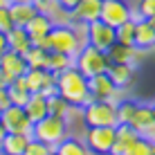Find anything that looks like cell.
Segmentation results:
<instances>
[{
	"mask_svg": "<svg viewBox=\"0 0 155 155\" xmlns=\"http://www.w3.org/2000/svg\"><path fill=\"white\" fill-rule=\"evenodd\" d=\"M56 92L70 106H79V108H83V106H88L90 101H94L90 97V92H88V79H85L74 65L68 68L65 72L56 74Z\"/></svg>",
	"mask_w": 155,
	"mask_h": 155,
	"instance_id": "6da1fadb",
	"label": "cell"
},
{
	"mask_svg": "<svg viewBox=\"0 0 155 155\" xmlns=\"http://www.w3.org/2000/svg\"><path fill=\"white\" fill-rule=\"evenodd\" d=\"M31 137L54 148L61 140H65V137H68V124H65L63 117L45 115L41 121H36V124L31 126Z\"/></svg>",
	"mask_w": 155,
	"mask_h": 155,
	"instance_id": "7a4b0ae2",
	"label": "cell"
},
{
	"mask_svg": "<svg viewBox=\"0 0 155 155\" xmlns=\"http://www.w3.org/2000/svg\"><path fill=\"white\" fill-rule=\"evenodd\" d=\"M38 47L47 52H61V54H68V56H77V52L81 50L70 25H54Z\"/></svg>",
	"mask_w": 155,
	"mask_h": 155,
	"instance_id": "3957f363",
	"label": "cell"
},
{
	"mask_svg": "<svg viewBox=\"0 0 155 155\" xmlns=\"http://www.w3.org/2000/svg\"><path fill=\"white\" fill-rule=\"evenodd\" d=\"M108 65H110L108 54L101 52V50H97V47H92V45L81 47V50L77 52V56H74V68H77L85 79L106 72V70H108Z\"/></svg>",
	"mask_w": 155,
	"mask_h": 155,
	"instance_id": "277c9868",
	"label": "cell"
},
{
	"mask_svg": "<svg viewBox=\"0 0 155 155\" xmlns=\"http://www.w3.org/2000/svg\"><path fill=\"white\" fill-rule=\"evenodd\" d=\"M83 144L90 155H108L115 144V126H88Z\"/></svg>",
	"mask_w": 155,
	"mask_h": 155,
	"instance_id": "5b68a950",
	"label": "cell"
},
{
	"mask_svg": "<svg viewBox=\"0 0 155 155\" xmlns=\"http://www.w3.org/2000/svg\"><path fill=\"white\" fill-rule=\"evenodd\" d=\"M83 124L85 126H117L115 106L108 101L94 99L83 106Z\"/></svg>",
	"mask_w": 155,
	"mask_h": 155,
	"instance_id": "8992f818",
	"label": "cell"
},
{
	"mask_svg": "<svg viewBox=\"0 0 155 155\" xmlns=\"http://www.w3.org/2000/svg\"><path fill=\"white\" fill-rule=\"evenodd\" d=\"M0 124L7 133H23V135H29L31 137V121L29 117L25 115V108L23 106H7L5 110H0Z\"/></svg>",
	"mask_w": 155,
	"mask_h": 155,
	"instance_id": "52a82bcc",
	"label": "cell"
},
{
	"mask_svg": "<svg viewBox=\"0 0 155 155\" xmlns=\"http://www.w3.org/2000/svg\"><path fill=\"white\" fill-rule=\"evenodd\" d=\"M25 85L29 92H43L45 97L56 92V74L47 72V70H38V68H29L23 74Z\"/></svg>",
	"mask_w": 155,
	"mask_h": 155,
	"instance_id": "ba28073f",
	"label": "cell"
},
{
	"mask_svg": "<svg viewBox=\"0 0 155 155\" xmlns=\"http://www.w3.org/2000/svg\"><path fill=\"white\" fill-rule=\"evenodd\" d=\"M130 2L128 0H101V16L99 20H104L110 27H119L121 23L130 20Z\"/></svg>",
	"mask_w": 155,
	"mask_h": 155,
	"instance_id": "9c48e42d",
	"label": "cell"
},
{
	"mask_svg": "<svg viewBox=\"0 0 155 155\" xmlns=\"http://www.w3.org/2000/svg\"><path fill=\"white\" fill-rule=\"evenodd\" d=\"M115 43H117L115 41V27L106 25L104 20L88 23V45L97 47V50H101V52H108Z\"/></svg>",
	"mask_w": 155,
	"mask_h": 155,
	"instance_id": "30bf717a",
	"label": "cell"
},
{
	"mask_svg": "<svg viewBox=\"0 0 155 155\" xmlns=\"http://www.w3.org/2000/svg\"><path fill=\"white\" fill-rule=\"evenodd\" d=\"M0 70L5 72V77H7L9 81H14V79L23 77L29 68H27V61H25L23 54H18V52H14V50H7L0 56Z\"/></svg>",
	"mask_w": 155,
	"mask_h": 155,
	"instance_id": "8fae6325",
	"label": "cell"
},
{
	"mask_svg": "<svg viewBox=\"0 0 155 155\" xmlns=\"http://www.w3.org/2000/svg\"><path fill=\"white\" fill-rule=\"evenodd\" d=\"M137 140H140L137 130H135V128H130L128 124L115 126V144H113V148H110L108 155H128L130 146H133Z\"/></svg>",
	"mask_w": 155,
	"mask_h": 155,
	"instance_id": "7c38bea8",
	"label": "cell"
},
{
	"mask_svg": "<svg viewBox=\"0 0 155 155\" xmlns=\"http://www.w3.org/2000/svg\"><path fill=\"white\" fill-rule=\"evenodd\" d=\"M54 27V23H52V18L47 14H36L34 18L29 20L27 25H25V31L29 34L31 38V45H41L43 41H45V36L50 34V29Z\"/></svg>",
	"mask_w": 155,
	"mask_h": 155,
	"instance_id": "4fadbf2b",
	"label": "cell"
},
{
	"mask_svg": "<svg viewBox=\"0 0 155 155\" xmlns=\"http://www.w3.org/2000/svg\"><path fill=\"white\" fill-rule=\"evenodd\" d=\"M106 54H108L110 63H126V65L135 68L137 63H140V54H142V52L137 50L135 45H121V43H115Z\"/></svg>",
	"mask_w": 155,
	"mask_h": 155,
	"instance_id": "5bb4252c",
	"label": "cell"
},
{
	"mask_svg": "<svg viewBox=\"0 0 155 155\" xmlns=\"http://www.w3.org/2000/svg\"><path fill=\"white\" fill-rule=\"evenodd\" d=\"M135 47L140 52H151L155 50V27L146 18L135 23Z\"/></svg>",
	"mask_w": 155,
	"mask_h": 155,
	"instance_id": "9a60e30c",
	"label": "cell"
},
{
	"mask_svg": "<svg viewBox=\"0 0 155 155\" xmlns=\"http://www.w3.org/2000/svg\"><path fill=\"white\" fill-rule=\"evenodd\" d=\"M72 20H81V23H94L101 16V0H81L77 7L70 12Z\"/></svg>",
	"mask_w": 155,
	"mask_h": 155,
	"instance_id": "2e32d148",
	"label": "cell"
},
{
	"mask_svg": "<svg viewBox=\"0 0 155 155\" xmlns=\"http://www.w3.org/2000/svg\"><path fill=\"white\" fill-rule=\"evenodd\" d=\"M115 90V83L110 81V77L106 72H101V74H94V77H90L88 79V92H90V97L92 99H101V101H106L110 97V92Z\"/></svg>",
	"mask_w": 155,
	"mask_h": 155,
	"instance_id": "e0dca14e",
	"label": "cell"
},
{
	"mask_svg": "<svg viewBox=\"0 0 155 155\" xmlns=\"http://www.w3.org/2000/svg\"><path fill=\"white\" fill-rule=\"evenodd\" d=\"M36 14H38V9L34 7L31 0H27V2H12V5H9V16H12L14 27H25Z\"/></svg>",
	"mask_w": 155,
	"mask_h": 155,
	"instance_id": "ac0fdd59",
	"label": "cell"
},
{
	"mask_svg": "<svg viewBox=\"0 0 155 155\" xmlns=\"http://www.w3.org/2000/svg\"><path fill=\"white\" fill-rule=\"evenodd\" d=\"M106 74L110 77V81L115 83V88H121L126 90L128 85L133 83V74H135V68L133 65H126V63H110Z\"/></svg>",
	"mask_w": 155,
	"mask_h": 155,
	"instance_id": "d6986e66",
	"label": "cell"
},
{
	"mask_svg": "<svg viewBox=\"0 0 155 155\" xmlns=\"http://www.w3.org/2000/svg\"><path fill=\"white\" fill-rule=\"evenodd\" d=\"M23 108H25V115L29 117V121L36 124V121H41L47 115V97L43 92H31Z\"/></svg>",
	"mask_w": 155,
	"mask_h": 155,
	"instance_id": "ffe728a7",
	"label": "cell"
},
{
	"mask_svg": "<svg viewBox=\"0 0 155 155\" xmlns=\"http://www.w3.org/2000/svg\"><path fill=\"white\" fill-rule=\"evenodd\" d=\"M5 36H7V47L18 52V54H25L31 47V38H29L27 31H25V27H12Z\"/></svg>",
	"mask_w": 155,
	"mask_h": 155,
	"instance_id": "44dd1931",
	"label": "cell"
},
{
	"mask_svg": "<svg viewBox=\"0 0 155 155\" xmlns=\"http://www.w3.org/2000/svg\"><path fill=\"white\" fill-rule=\"evenodd\" d=\"M29 140L31 137L23 133H7L2 137V155H23Z\"/></svg>",
	"mask_w": 155,
	"mask_h": 155,
	"instance_id": "7402d4cb",
	"label": "cell"
},
{
	"mask_svg": "<svg viewBox=\"0 0 155 155\" xmlns=\"http://www.w3.org/2000/svg\"><path fill=\"white\" fill-rule=\"evenodd\" d=\"M54 153L56 155H90V151L85 148L83 140H79V137H72L68 135L65 140H61L54 146Z\"/></svg>",
	"mask_w": 155,
	"mask_h": 155,
	"instance_id": "603a6c76",
	"label": "cell"
},
{
	"mask_svg": "<svg viewBox=\"0 0 155 155\" xmlns=\"http://www.w3.org/2000/svg\"><path fill=\"white\" fill-rule=\"evenodd\" d=\"M7 94H9V101H12L14 106H25L31 92L27 90V85H25V79L18 77L7 85Z\"/></svg>",
	"mask_w": 155,
	"mask_h": 155,
	"instance_id": "cb8c5ba5",
	"label": "cell"
},
{
	"mask_svg": "<svg viewBox=\"0 0 155 155\" xmlns=\"http://www.w3.org/2000/svg\"><path fill=\"white\" fill-rule=\"evenodd\" d=\"M72 65H74V56L61 54V52H50V54H47L45 70L52 72V74H61V72H65L68 68H72Z\"/></svg>",
	"mask_w": 155,
	"mask_h": 155,
	"instance_id": "d4e9b609",
	"label": "cell"
},
{
	"mask_svg": "<svg viewBox=\"0 0 155 155\" xmlns=\"http://www.w3.org/2000/svg\"><path fill=\"white\" fill-rule=\"evenodd\" d=\"M155 119V115H153V106H148V104H137V110H135V115H133V119H130V128H135V130H142L144 126H148L151 121Z\"/></svg>",
	"mask_w": 155,
	"mask_h": 155,
	"instance_id": "484cf974",
	"label": "cell"
},
{
	"mask_svg": "<svg viewBox=\"0 0 155 155\" xmlns=\"http://www.w3.org/2000/svg\"><path fill=\"white\" fill-rule=\"evenodd\" d=\"M47 54H50L47 50H43V47H38V45H31L23 56H25V61H27V68H38V70H45V65H47Z\"/></svg>",
	"mask_w": 155,
	"mask_h": 155,
	"instance_id": "4316f807",
	"label": "cell"
},
{
	"mask_svg": "<svg viewBox=\"0 0 155 155\" xmlns=\"http://www.w3.org/2000/svg\"><path fill=\"white\" fill-rule=\"evenodd\" d=\"M137 110V101L133 99H121L119 104L115 106V115H117V126L119 124H130L133 115Z\"/></svg>",
	"mask_w": 155,
	"mask_h": 155,
	"instance_id": "83f0119b",
	"label": "cell"
},
{
	"mask_svg": "<svg viewBox=\"0 0 155 155\" xmlns=\"http://www.w3.org/2000/svg\"><path fill=\"white\" fill-rule=\"evenodd\" d=\"M70 108H72V106L68 104L58 92H54V94L47 97V115H56V117H63V119H65V115L70 113Z\"/></svg>",
	"mask_w": 155,
	"mask_h": 155,
	"instance_id": "f1b7e54d",
	"label": "cell"
},
{
	"mask_svg": "<svg viewBox=\"0 0 155 155\" xmlns=\"http://www.w3.org/2000/svg\"><path fill=\"white\" fill-rule=\"evenodd\" d=\"M115 41L121 45H135V23L126 20L119 27H115Z\"/></svg>",
	"mask_w": 155,
	"mask_h": 155,
	"instance_id": "f546056e",
	"label": "cell"
},
{
	"mask_svg": "<svg viewBox=\"0 0 155 155\" xmlns=\"http://www.w3.org/2000/svg\"><path fill=\"white\" fill-rule=\"evenodd\" d=\"M54 148L52 146H47V144H43V142H38V140H31L27 142V146H25V151H23V155H50Z\"/></svg>",
	"mask_w": 155,
	"mask_h": 155,
	"instance_id": "4dcf8cb0",
	"label": "cell"
},
{
	"mask_svg": "<svg viewBox=\"0 0 155 155\" xmlns=\"http://www.w3.org/2000/svg\"><path fill=\"white\" fill-rule=\"evenodd\" d=\"M70 27L74 31V38H77L79 47H85L88 45V23H81V20H72Z\"/></svg>",
	"mask_w": 155,
	"mask_h": 155,
	"instance_id": "1f68e13d",
	"label": "cell"
},
{
	"mask_svg": "<svg viewBox=\"0 0 155 155\" xmlns=\"http://www.w3.org/2000/svg\"><path fill=\"white\" fill-rule=\"evenodd\" d=\"M128 155H153V144H148V142H144V140H137L130 146Z\"/></svg>",
	"mask_w": 155,
	"mask_h": 155,
	"instance_id": "d6a6232c",
	"label": "cell"
},
{
	"mask_svg": "<svg viewBox=\"0 0 155 155\" xmlns=\"http://www.w3.org/2000/svg\"><path fill=\"white\" fill-rule=\"evenodd\" d=\"M137 12L142 14V18H151V16H155V0H140Z\"/></svg>",
	"mask_w": 155,
	"mask_h": 155,
	"instance_id": "836d02e7",
	"label": "cell"
},
{
	"mask_svg": "<svg viewBox=\"0 0 155 155\" xmlns=\"http://www.w3.org/2000/svg\"><path fill=\"white\" fill-rule=\"evenodd\" d=\"M12 27L14 23H12V16H9V7H0V31L7 34Z\"/></svg>",
	"mask_w": 155,
	"mask_h": 155,
	"instance_id": "e575fe53",
	"label": "cell"
},
{
	"mask_svg": "<svg viewBox=\"0 0 155 155\" xmlns=\"http://www.w3.org/2000/svg\"><path fill=\"white\" fill-rule=\"evenodd\" d=\"M137 135H140V140H144V142L155 144V119H153L148 126H144L142 130H137Z\"/></svg>",
	"mask_w": 155,
	"mask_h": 155,
	"instance_id": "d590c367",
	"label": "cell"
},
{
	"mask_svg": "<svg viewBox=\"0 0 155 155\" xmlns=\"http://www.w3.org/2000/svg\"><path fill=\"white\" fill-rule=\"evenodd\" d=\"M31 2H34V7L38 9L41 14H52V12L58 7L56 0H31Z\"/></svg>",
	"mask_w": 155,
	"mask_h": 155,
	"instance_id": "8d00e7d4",
	"label": "cell"
},
{
	"mask_svg": "<svg viewBox=\"0 0 155 155\" xmlns=\"http://www.w3.org/2000/svg\"><path fill=\"white\" fill-rule=\"evenodd\" d=\"M121 99H126V97H124V90H121V88H115L113 92H110V97L106 99V101H108V104H113V106H117Z\"/></svg>",
	"mask_w": 155,
	"mask_h": 155,
	"instance_id": "74e56055",
	"label": "cell"
},
{
	"mask_svg": "<svg viewBox=\"0 0 155 155\" xmlns=\"http://www.w3.org/2000/svg\"><path fill=\"white\" fill-rule=\"evenodd\" d=\"M79 2H81V0H56V5H58L61 9H65V12H72Z\"/></svg>",
	"mask_w": 155,
	"mask_h": 155,
	"instance_id": "f35d334b",
	"label": "cell"
},
{
	"mask_svg": "<svg viewBox=\"0 0 155 155\" xmlns=\"http://www.w3.org/2000/svg\"><path fill=\"white\" fill-rule=\"evenodd\" d=\"M7 106H12L9 94H7V88H0V110H5Z\"/></svg>",
	"mask_w": 155,
	"mask_h": 155,
	"instance_id": "ab89813d",
	"label": "cell"
},
{
	"mask_svg": "<svg viewBox=\"0 0 155 155\" xmlns=\"http://www.w3.org/2000/svg\"><path fill=\"white\" fill-rule=\"evenodd\" d=\"M7 50H9V47H7V36H5L2 31H0V56H2Z\"/></svg>",
	"mask_w": 155,
	"mask_h": 155,
	"instance_id": "60d3db41",
	"label": "cell"
},
{
	"mask_svg": "<svg viewBox=\"0 0 155 155\" xmlns=\"http://www.w3.org/2000/svg\"><path fill=\"white\" fill-rule=\"evenodd\" d=\"M9 83H12V81H9V79H7V77H5V72H2V70H0V88H7V85H9Z\"/></svg>",
	"mask_w": 155,
	"mask_h": 155,
	"instance_id": "b9f144b4",
	"label": "cell"
},
{
	"mask_svg": "<svg viewBox=\"0 0 155 155\" xmlns=\"http://www.w3.org/2000/svg\"><path fill=\"white\" fill-rule=\"evenodd\" d=\"M12 5V0H0V7H9Z\"/></svg>",
	"mask_w": 155,
	"mask_h": 155,
	"instance_id": "7bdbcfd3",
	"label": "cell"
},
{
	"mask_svg": "<svg viewBox=\"0 0 155 155\" xmlns=\"http://www.w3.org/2000/svg\"><path fill=\"white\" fill-rule=\"evenodd\" d=\"M5 135H7V130H5L2 124H0V142H2V137H5Z\"/></svg>",
	"mask_w": 155,
	"mask_h": 155,
	"instance_id": "ee69618b",
	"label": "cell"
},
{
	"mask_svg": "<svg viewBox=\"0 0 155 155\" xmlns=\"http://www.w3.org/2000/svg\"><path fill=\"white\" fill-rule=\"evenodd\" d=\"M146 20H148V23H151L153 27H155V16H151V18H146Z\"/></svg>",
	"mask_w": 155,
	"mask_h": 155,
	"instance_id": "f6af8a7d",
	"label": "cell"
},
{
	"mask_svg": "<svg viewBox=\"0 0 155 155\" xmlns=\"http://www.w3.org/2000/svg\"><path fill=\"white\" fill-rule=\"evenodd\" d=\"M12 2H27V0H12Z\"/></svg>",
	"mask_w": 155,
	"mask_h": 155,
	"instance_id": "bcb514c9",
	"label": "cell"
},
{
	"mask_svg": "<svg viewBox=\"0 0 155 155\" xmlns=\"http://www.w3.org/2000/svg\"><path fill=\"white\" fill-rule=\"evenodd\" d=\"M0 155H2V142H0Z\"/></svg>",
	"mask_w": 155,
	"mask_h": 155,
	"instance_id": "7dc6e473",
	"label": "cell"
},
{
	"mask_svg": "<svg viewBox=\"0 0 155 155\" xmlns=\"http://www.w3.org/2000/svg\"><path fill=\"white\" fill-rule=\"evenodd\" d=\"M153 115H155V104H153Z\"/></svg>",
	"mask_w": 155,
	"mask_h": 155,
	"instance_id": "c3c4849f",
	"label": "cell"
},
{
	"mask_svg": "<svg viewBox=\"0 0 155 155\" xmlns=\"http://www.w3.org/2000/svg\"><path fill=\"white\" fill-rule=\"evenodd\" d=\"M153 155H155V144H153Z\"/></svg>",
	"mask_w": 155,
	"mask_h": 155,
	"instance_id": "681fc988",
	"label": "cell"
},
{
	"mask_svg": "<svg viewBox=\"0 0 155 155\" xmlns=\"http://www.w3.org/2000/svg\"><path fill=\"white\" fill-rule=\"evenodd\" d=\"M50 155H56V153H54V151H52V153H50Z\"/></svg>",
	"mask_w": 155,
	"mask_h": 155,
	"instance_id": "f907efd6",
	"label": "cell"
}]
</instances>
